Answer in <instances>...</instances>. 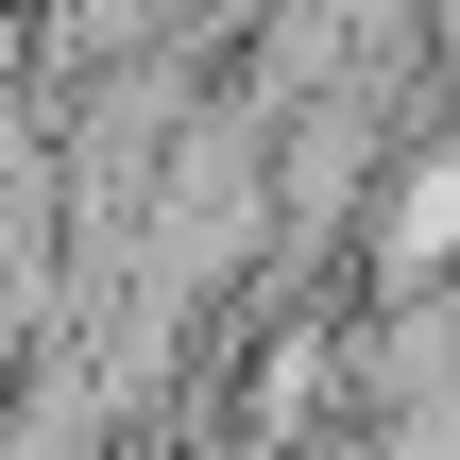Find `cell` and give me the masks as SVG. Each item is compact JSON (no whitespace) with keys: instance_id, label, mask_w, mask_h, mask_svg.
<instances>
[{"instance_id":"1","label":"cell","mask_w":460,"mask_h":460,"mask_svg":"<svg viewBox=\"0 0 460 460\" xmlns=\"http://www.w3.org/2000/svg\"><path fill=\"white\" fill-rule=\"evenodd\" d=\"M205 0H17V34H34V68H137V51H171ZM239 17V0H222Z\"/></svg>"},{"instance_id":"2","label":"cell","mask_w":460,"mask_h":460,"mask_svg":"<svg viewBox=\"0 0 460 460\" xmlns=\"http://www.w3.org/2000/svg\"><path fill=\"white\" fill-rule=\"evenodd\" d=\"M0 460H119V393H102V358H51V376L0 410Z\"/></svg>"}]
</instances>
